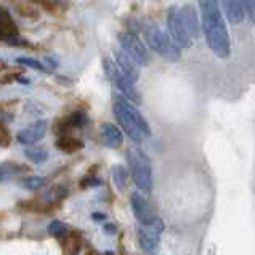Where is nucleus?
I'll use <instances>...</instances> for the list:
<instances>
[{
	"label": "nucleus",
	"instance_id": "nucleus-1",
	"mask_svg": "<svg viewBox=\"0 0 255 255\" xmlns=\"http://www.w3.org/2000/svg\"><path fill=\"white\" fill-rule=\"evenodd\" d=\"M198 3L201 8L202 31L209 48L218 58H228L231 55V43L218 0H198Z\"/></svg>",
	"mask_w": 255,
	"mask_h": 255
},
{
	"label": "nucleus",
	"instance_id": "nucleus-2",
	"mask_svg": "<svg viewBox=\"0 0 255 255\" xmlns=\"http://www.w3.org/2000/svg\"><path fill=\"white\" fill-rule=\"evenodd\" d=\"M113 111L118 122L121 124V127L124 128V132L127 133V136L135 143H141L144 136L151 135V130L146 119L143 118L141 113L130 103L126 97L121 95H114L113 101Z\"/></svg>",
	"mask_w": 255,
	"mask_h": 255
},
{
	"label": "nucleus",
	"instance_id": "nucleus-3",
	"mask_svg": "<svg viewBox=\"0 0 255 255\" xmlns=\"http://www.w3.org/2000/svg\"><path fill=\"white\" fill-rule=\"evenodd\" d=\"M144 37H146L149 48L154 50V52L159 56H162L164 60L170 61V63H175L180 60V56H181L180 47L173 42L170 34H165L157 26L149 24L144 27Z\"/></svg>",
	"mask_w": 255,
	"mask_h": 255
},
{
	"label": "nucleus",
	"instance_id": "nucleus-4",
	"mask_svg": "<svg viewBox=\"0 0 255 255\" xmlns=\"http://www.w3.org/2000/svg\"><path fill=\"white\" fill-rule=\"evenodd\" d=\"M127 161L132 170V177L135 185L140 188V191H151L152 188V169L148 156L141 149L132 148L127 152Z\"/></svg>",
	"mask_w": 255,
	"mask_h": 255
},
{
	"label": "nucleus",
	"instance_id": "nucleus-5",
	"mask_svg": "<svg viewBox=\"0 0 255 255\" xmlns=\"http://www.w3.org/2000/svg\"><path fill=\"white\" fill-rule=\"evenodd\" d=\"M167 29H169L170 37L177 43L180 48H189L191 47V35H189L188 29L185 27L183 18H181V8L177 5H172L167 10Z\"/></svg>",
	"mask_w": 255,
	"mask_h": 255
},
{
	"label": "nucleus",
	"instance_id": "nucleus-6",
	"mask_svg": "<svg viewBox=\"0 0 255 255\" xmlns=\"http://www.w3.org/2000/svg\"><path fill=\"white\" fill-rule=\"evenodd\" d=\"M103 68H105L106 76L109 77V81H111L113 84H116V87H118V89L122 92L124 97H126L127 100H132L133 103H140L141 97L135 89V82L130 81V79L124 74V72L118 66H116L111 60H105L103 61Z\"/></svg>",
	"mask_w": 255,
	"mask_h": 255
},
{
	"label": "nucleus",
	"instance_id": "nucleus-7",
	"mask_svg": "<svg viewBox=\"0 0 255 255\" xmlns=\"http://www.w3.org/2000/svg\"><path fill=\"white\" fill-rule=\"evenodd\" d=\"M119 43L122 50L126 52L132 60L140 64V66H146V64H149V53L146 47H144V43L136 37L135 34L128 32V31H124L119 34Z\"/></svg>",
	"mask_w": 255,
	"mask_h": 255
},
{
	"label": "nucleus",
	"instance_id": "nucleus-8",
	"mask_svg": "<svg viewBox=\"0 0 255 255\" xmlns=\"http://www.w3.org/2000/svg\"><path fill=\"white\" fill-rule=\"evenodd\" d=\"M164 231V223L156 218L152 223L141 225L138 228V243L146 254H154L161 243V235Z\"/></svg>",
	"mask_w": 255,
	"mask_h": 255
},
{
	"label": "nucleus",
	"instance_id": "nucleus-9",
	"mask_svg": "<svg viewBox=\"0 0 255 255\" xmlns=\"http://www.w3.org/2000/svg\"><path fill=\"white\" fill-rule=\"evenodd\" d=\"M130 204H132V210L135 214V218L141 225H148V223H152L156 220V214L154 210H152L149 201L144 198V196L140 193V191H135L130 196Z\"/></svg>",
	"mask_w": 255,
	"mask_h": 255
},
{
	"label": "nucleus",
	"instance_id": "nucleus-10",
	"mask_svg": "<svg viewBox=\"0 0 255 255\" xmlns=\"http://www.w3.org/2000/svg\"><path fill=\"white\" fill-rule=\"evenodd\" d=\"M48 124L45 121H37L27 126L24 128H21L19 132L16 133V140L21 144H26V146H31V144L40 141L43 136L47 133Z\"/></svg>",
	"mask_w": 255,
	"mask_h": 255
},
{
	"label": "nucleus",
	"instance_id": "nucleus-11",
	"mask_svg": "<svg viewBox=\"0 0 255 255\" xmlns=\"http://www.w3.org/2000/svg\"><path fill=\"white\" fill-rule=\"evenodd\" d=\"M114 56H116V61H118V66L121 68V71L130 79V81L136 84L138 77H140V72H138L136 63L126 52H124V50H116Z\"/></svg>",
	"mask_w": 255,
	"mask_h": 255
},
{
	"label": "nucleus",
	"instance_id": "nucleus-12",
	"mask_svg": "<svg viewBox=\"0 0 255 255\" xmlns=\"http://www.w3.org/2000/svg\"><path fill=\"white\" fill-rule=\"evenodd\" d=\"M181 18H183L185 27L188 29L191 39H198L201 34V29H199V19H198V13H196L194 5L186 3L181 6Z\"/></svg>",
	"mask_w": 255,
	"mask_h": 255
},
{
	"label": "nucleus",
	"instance_id": "nucleus-13",
	"mask_svg": "<svg viewBox=\"0 0 255 255\" xmlns=\"http://www.w3.org/2000/svg\"><path fill=\"white\" fill-rule=\"evenodd\" d=\"M101 140L108 148H119L124 143V135L122 132L114 126V124H103L100 128Z\"/></svg>",
	"mask_w": 255,
	"mask_h": 255
},
{
	"label": "nucleus",
	"instance_id": "nucleus-14",
	"mask_svg": "<svg viewBox=\"0 0 255 255\" xmlns=\"http://www.w3.org/2000/svg\"><path fill=\"white\" fill-rule=\"evenodd\" d=\"M222 6L225 10V14L230 19V23L239 24L244 19V8L241 0H222Z\"/></svg>",
	"mask_w": 255,
	"mask_h": 255
},
{
	"label": "nucleus",
	"instance_id": "nucleus-15",
	"mask_svg": "<svg viewBox=\"0 0 255 255\" xmlns=\"http://www.w3.org/2000/svg\"><path fill=\"white\" fill-rule=\"evenodd\" d=\"M0 34H2V40L6 43L8 40L18 37V31H16V26H14V23L11 21V18L8 16V13H6V10L2 11V23H0Z\"/></svg>",
	"mask_w": 255,
	"mask_h": 255
},
{
	"label": "nucleus",
	"instance_id": "nucleus-16",
	"mask_svg": "<svg viewBox=\"0 0 255 255\" xmlns=\"http://www.w3.org/2000/svg\"><path fill=\"white\" fill-rule=\"evenodd\" d=\"M111 173H113V181L114 185L118 186L119 191H124V189L127 188V180H128V173H127V169L124 165L118 164L114 165L111 169Z\"/></svg>",
	"mask_w": 255,
	"mask_h": 255
},
{
	"label": "nucleus",
	"instance_id": "nucleus-17",
	"mask_svg": "<svg viewBox=\"0 0 255 255\" xmlns=\"http://www.w3.org/2000/svg\"><path fill=\"white\" fill-rule=\"evenodd\" d=\"M24 156L29 159V161H32L35 164H42V162L47 161L48 152L45 151V148H42V146H29L24 149Z\"/></svg>",
	"mask_w": 255,
	"mask_h": 255
},
{
	"label": "nucleus",
	"instance_id": "nucleus-18",
	"mask_svg": "<svg viewBox=\"0 0 255 255\" xmlns=\"http://www.w3.org/2000/svg\"><path fill=\"white\" fill-rule=\"evenodd\" d=\"M27 169L24 165H19L16 162H3L2 164V181H6L11 177H16V175L26 172Z\"/></svg>",
	"mask_w": 255,
	"mask_h": 255
},
{
	"label": "nucleus",
	"instance_id": "nucleus-19",
	"mask_svg": "<svg viewBox=\"0 0 255 255\" xmlns=\"http://www.w3.org/2000/svg\"><path fill=\"white\" fill-rule=\"evenodd\" d=\"M56 146L60 148V149H63V151L72 152V151H77V149L82 148V141H79L77 138H74V136L64 135V136H61L60 140L56 141Z\"/></svg>",
	"mask_w": 255,
	"mask_h": 255
},
{
	"label": "nucleus",
	"instance_id": "nucleus-20",
	"mask_svg": "<svg viewBox=\"0 0 255 255\" xmlns=\"http://www.w3.org/2000/svg\"><path fill=\"white\" fill-rule=\"evenodd\" d=\"M45 183H47V180L43 177H39V175H31V177H24L21 180V186H24L26 189H31V191L43 188Z\"/></svg>",
	"mask_w": 255,
	"mask_h": 255
},
{
	"label": "nucleus",
	"instance_id": "nucleus-21",
	"mask_svg": "<svg viewBox=\"0 0 255 255\" xmlns=\"http://www.w3.org/2000/svg\"><path fill=\"white\" fill-rule=\"evenodd\" d=\"M87 122V116L84 113H74V114H71L69 118L64 121V128H76V127H82L84 124Z\"/></svg>",
	"mask_w": 255,
	"mask_h": 255
},
{
	"label": "nucleus",
	"instance_id": "nucleus-22",
	"mask_svg": "<svg viewBox=\"0 0 255 255\" xmlns=\"http://www.w3.org/2000/svg\"><path fill=\"white\" fill-rule=\"evenodd\" d=\"M68 233V227L66 223H63L60 220H53L48 225V235H52L55 238H63Z\"/></svg>",
	"mask_w": 255,
	"mask_h": 255
},
{
	"label": "nucleus",
	"instance_id": "nucleus-23",
	"mask_svg": "<svg viewBox=\"0 0 255 255\" xmlns=\"http://www.w3.org/2000/svg\"><path fill=\"white\" fill-rule=\"evenodd\" d=\"M16 63H18V64H23V66H26V68H31V69H35V71H40V72H47V71H48L40 61L32 60V58L19 56V58H16Z\"/></svg>",
	"mask_w": 255,
	"mask_h": 255
},
{
	"label": "nucleus",
	"instance_id": "nucleus-24",
	"mask_svg": "<svg viewBox=\"0 0 255 255\" xmlns=\"http://www.w3.org/2000/svg\"><path fill=\"white\" fill-rule=\"evenodd\" d=\"M244 13L255 23V0H241Z\"/></svg>",
	"mask_w": 255,
	"mask_h": 255
},
{
	"label": "nucleus",
	"instance_id": "nucleus-25",
	"mask_svg": "<svg viewBox=\"0 0 255 255\" xmlns=\"http://www.w3.org/2000/svg\"><path fill=\"white\" fill-rule=\"evenodd\" d=\"M63 196H64V191H63L60 186H58V188H52V189H50L48 194H47V199H50V201H60Z\"/></svg>",
	"mask_w": 255,
	"mask_h": 255
},
{
	"label": "nucleus",
	"instance_id": "nucleus-26",
	"mask_svg": "<svg viewBox=\"0 0 255 255\" xmlns=\"http://www.w3.org/2000/svg\"><path fill=\"white\" fill-rule=\"evenodd\" d=\"M101 183V180L100 178H97V177H93V175H89V177H87L84 181H82V186L85 188L87 185L89 186H98Z\"/></svg>",
	"mask_w": 255,
	"mask_h": 255
},
{
	"label": "nucleus",
	"instance_id": "nucleus-27",
	"mask_svg": "<svg viewBox=\"0 0 255 255\" xmlns=\"http://www.w3.org/2000/svg\"><path fill=\"white\" fill-rule=\"evenodd\" d=\"M45 64H47L48 68H52V69H53V68L58 66V61L55 60L53 56H48V58H45Z\"/></svg>",
	"mask_w": 255,
	"mask_h": 255
},
{
	"label": "nucleus",
	"instance_id": "nucleus-28",
	"mask_svg": "<svg viewBox=\"0 0 255 255\" xmlns=\"http://www.w3.org/2000/svg\"><path fill=\"white\" fill-rule=\"evenodd\" d=\"M93 218H95V220H105V218H106V215H103V214L100 215V214L97 212V214L93 215Z\"/></svg>",
	"mask_w": 255,
	"mask_h": 255
}]
</instances>
